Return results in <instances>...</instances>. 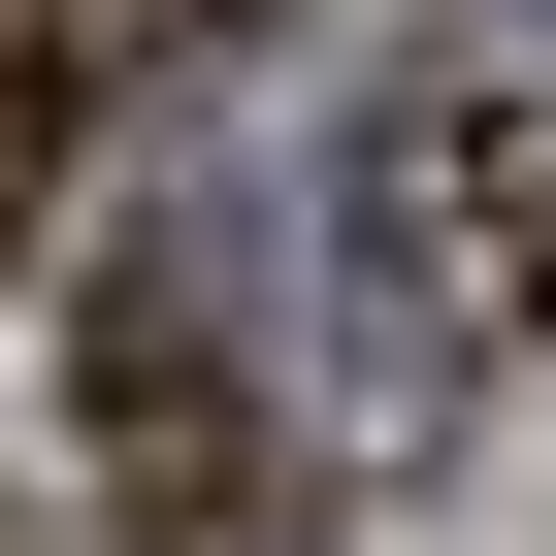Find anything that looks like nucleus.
<instances>
[{
    "mask_svg": "<svg viewBox=\"0 0 556 556\" xmlns=\"http://www.w3.org/2000/svg\"><path fill=\"white\" fill-rule=\"evenodd\" d=\"M229 34V0H0V262L66 229V164H99V99H164Z\"/></svg>",
    "mask_w": 556,
    "mask_h": 556,
    "instance_id": "obj_3",
    "label": "nucleus"
},
{
    "mask_svg": "<svg viewBox=\"0 0 556 556\" xmlns=\"http://www.w3.org/2000/svg\"><path fill=\"white\" fill-rule=\"evenodd\" d=\"M66 393H99V523H131V556H328V523H295V426H262V295H229L197 197L99 262Z\"/></svg>",
    "mask_w": 556,
    "mask_h": 556,
    "instance_id": "obj_2",
    "label": "nucleus"
},
{
    "mask_svg": "<svg viewBox=\"0 0 556 556\" xmlns=\"http://www.w3.org/2000/svg\"><path fill=\"white\" fill-rule=\"evenodd\" d=\"M328 328H361V393H523L556 361V99L523 66H393L361 99V164H328Z\"/></svg>",
    "mask_w": 556,
    "mask_h": 556,
    "instance_id": "obj_1",
    "label": "nucleus"
}]
</instances>
